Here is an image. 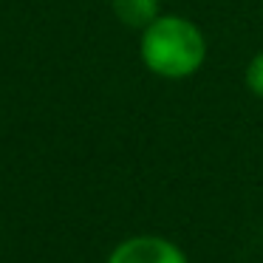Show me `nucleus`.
Wrapping results in <instances>:
<instances>
[{
	"label": "nucleus",
	"instance_id": "nucleus-3",
	"mask_svg": "<svg viewBox=\"0 0 263 263\" xmlns=\"http://www.w3.org/2000/svg\"><path fill=\"white\" fill-rule=\"evenodd\" d=\"M110 9L122 26L139 31H144L159 17V0H110Z\"/></svg>",
	"mask_w": 263,
	"mask_h": 263
},
{
	"label": "nucleus",
	"instance_id": "nucleus-2",
	"mask_svg": "<svg viewBox=\"0 0 263 263\" xmlns=\"http://www.w3.org/2000/svg\"><path fill=\"white\" fill-rule=\"evenodd\" d=\"M108 263H190L173 240L159 235H136L110 252Z\"/></svg>",
	"mask_w": 263,
	"mask_h": 263
},
{
	"label": "nucleus",
	"instance_id": "nucleus-1",
	"mask_svg": "<svg viewBox=\"0 0 263 263\" xmlns=\"http://www.w3.org/2000/svg\"><path fill=\"white\" fill-rule=\"evenodd\" d=\"M139 54L150 74L164 80H187L204 65L206 40L193 20L178 14H159L142 31Z\"/></svg>",
	"mask_w": 263,
	"mask_h": 263
},
{
	"label": "nucleus",
	"instance_id": "nucleus-4",
	"mask_svg": "<svg viewBox=\"0 0 263 263\" xmlns=\"http://www.w3.org/2000/svg\"><path fill=\"white\" fill-rule=\"evenodd\" d=\"M243 80H246V88H249V91L255 93V97H260V99H263V51H257L255 57L249 60Z\"/></svg>",
	"mask_w": 263,
	"mask_h": 263
}]
</instances>
